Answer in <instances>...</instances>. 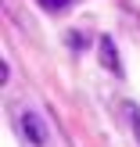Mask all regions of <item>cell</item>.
<instances>
[{"mask_svg": "<svg viewBox=\"0 0 140 147\" xmlns=\"http://www.w3.org/2000/svg\"><path fill=\"white\" fill-rule=\"evenodd\" d=\"M7 79H11V65L4 61V65H0V83H7Z\"/></svg>", "mask_w": 140, "mask_h": 147, "instance_id": "5b68a950", "label": "cell"}, {"mask_svg": "<svg viewBox=\"0 0 140 147\" xmlns=\"http://www.w3.org/2000/svg\"><path fill=\"white\" fill-rule=\"evenodd\" d=\"M133 133H137V140H140V115H137V122H133Z\"/></svg>", "mask_w": 140, "mask_h": 147, "instance_id": "8992f818", "label": "cell"}, {"mask_svg": "<svg viewBox=\"0 0 140 147\" xmlns=\"http://www.w3.org/2000/svg\"><path fill=\"white\" fill-rule=\"evenodd\" d=\"M97 54H101V65H104L108 72L122 76V65H119V50H115L112 36H101V40H97Z\"/></svg>", "mask_w": 140, "mask_h": 147, "instance_id": "7a4b0ae2", "label": "cell"}, {"mask_svg": "<svg viewBox=\"0 0 140 147\" xmlns=\"http://www.w3.org/2000/svg\"><path fill=\"white\" fill-rule=\"evenodd\" d=\"M68 43H72V47H86V36H79V32H68Z\"/></svg>", "mask_w": 140, "mask_h": 147, "instance_id": "277c9868", "label": "cell"}, {"mask_svg": "<svg viewBox=\"0 0 140 147\" xmlns=\"http://www.w3.org/2000/svg\"><path fill=\"white\" fill-rule=\"evenodd\" d=\"M68 4H72V0H40V7H43V11H65Z\"/></svg>", "mask_w": 140, "mask_h": 147, "instance_id": "3957f363", "label": "cell"}, {"mask_svg": "<svg viewBox=\"0 0 140 147\" xmlns=\"http://www.w3.org/2000/svg\"><path fill=\"white\" fill-rule=\"evenodd\" d=\"M18 129H22V136H25L32 147H47V140H50L47 126H43V119L36 111H22L18 115Z\"/></svg>", "mask_w": 140, "mask_h": 147, "instance_id": "6da1fadb", "label": "cell"}]
</instances>
